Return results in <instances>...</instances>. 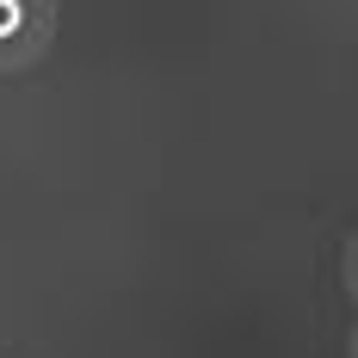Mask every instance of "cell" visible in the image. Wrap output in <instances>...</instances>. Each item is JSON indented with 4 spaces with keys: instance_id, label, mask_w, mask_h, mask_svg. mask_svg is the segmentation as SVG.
I'll use <instances>...</instances> for the list:
<instances>
[{
    "instance_id": "cell-1",
    "label": "cell",
    "mask_w": 358,
    "mask_h": 358,
    "mask_svg": "<svg viewBox=\"0 0 358 358\" xmlns=\"http://www.w3.org/2000/svg\"><path fill=\"white\" fill-rule=\"evenodd\" d=\"M56 43V0H0V74H25Z\"/></svg>"
},
{
    "instance_id": "cell-3",
    "label": "cell",
    "mask_w": 358,
    "mask_h": 358,
    "mask_svg": "<svg viewBox=\"0 0 358 358\" xmlns=\"http://www.w3.org/2000/svg\"><path fill=\"white\" fill-rule=\"evenodd\" d=\"M346 358H358V327H352V340H346Z\"/></svg>"
},
{
    "instance_id": "cell-2",
    "label": "cell",
    "mask_w": 358,
    "mask_h": 358,
    "mask_svg": "<svg viewBox=\"0 0 358 358\" xmlns=\"http://www.w3.org/2000/svg\"><path fill=\"white\" fill-rule=\"evenodd\" d=\"M340 285H346V296H352V309H358V229L346 235V253H340Z\"/></svg>"
}]
</instances>
